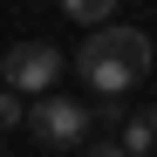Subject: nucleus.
<instances>
[{
    "label": "nucleus",
    "mask_w": 157,
    "mask_h": 157,
    "mask_svg": "<svg viewBox=\"0 0 157 157\" xmlns=\"http://www.w3.org/2000/svg\"><path fill=\"white\" fill-rule=\"evenodd\" d=\"M75 68H82V82L96 96H123L130 82L150 75V34H137V28H96L82 41V55H75Z\"/></svg>",
    "instance_id": "nucleus-1"
},
{
    "label": "nucleus",
    "mask_w": 157,
    "mask_h": 157,
    "mask_svg": "<svg viewBox=\"0 0 157 157\" xmlns=\"http://www.w3.org/2000/svg\"><path fill=\"white\" fill-rule=\"evenodd\" d=\"M62 68L68 62H62L55 41H14L7 62H0V89H14V96H55Z\"/></svg>",
    "instance_id": "nucleus-2"
},
{
    "label": "nucleus",
    "mask_w": 157,
    "mask_h": 157,
    "mask_svg": "<svg viewBox=\"0 0 157 157\" xmlns=\"http://www.w3.org/2000/svg\"><path fill=\"white\" fill-rule=\"evenodd\" d=\"M34 144H48V150H75V144H89V109H82V102H68V96H41L34 102Z\"/></svg>",
    "instance_id": "nucleus-3"
},
{
    "label": "nucleus",
    "mask_w": 157,
    "mask_h": 157,
    "mask_svg": "<svg viewBox=\"0 0 157 157\" xmlns=\"http://www.w3.org/2000/svg\"><path fill=\"white\" fill-rule=\"evenodd\" d=\"M116 144H123V157H150L157 150V109H130L123 130H116Z\"/></svg>",
    "instance_id": "nucleus-4"
},
{
    "label": "nucleus",
    "mask_w": 157,
    "mask_h": 157,
    "mask_svg": "<svg viewBox=\"0 0 157 157\" xmlns=\"http://www.w3.org/2000/svg\"><path fill=\"white\" fill-rule=\"evenodd\" d=\"M62 14H68V21H89V28H109L116 0H62Z\"/></svg>",
    "instance_id": "nucleus-5"
},
{
    "label": "nucleus",
    "mask_w": 157,
    "mask_h": 157,
    "mask_svg": "<svg viewBox=\"0 0 157 157\" xmlns=\"http://www.w3.org/2000/svg\"><path fill=\"white\" fill-rule=\"evenodd\" d=\"M7 123H28V109H21L14 89H0V130H7Z\"/></svg>",
    "instance_id": "nucleus-6"
},
{
    "label": "nucleus",
    "mask_w": 157,
    "mask_h": 157,
    "mask_svg": "<svg viewBox=\"0 0 157 157\" xmlns=\"http://www.w3.org/2000/svg\"><path fill=\"white\" fill-rule=\"evenodd\" d=\"M89 157H123V144H116V137H102V144H96Z\"/></svg>",
    "instance_id": "nucleus-7"
}]
</instances>
